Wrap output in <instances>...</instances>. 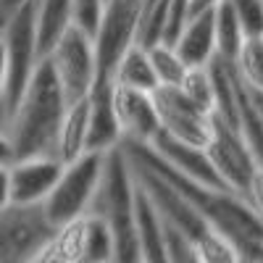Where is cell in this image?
Returning <instances> with one entry per match:
<instances>
[{"label": "cell", "mask_w": 263, "mask_h": 263, "mask_svg": "<svg viewBox=\"0 0 263 263\" xmlns=\"http://www.w3.org/2000/svg\"><path fill=\"white\" fill-rule=\"evenodd\" d=\"M132 192H135V177L126 158L124 145H114L105 153L103 177L98 192L87 211L103 216L114 234V260L135 263L142 260L140 239L135 229V208H132Z\"/></svg>", "instance_id": "277c9868"}, {"label": "cell", "mask_w": 263, "mask_h": 263, "mask_svg": "<svg viewBox=\"0 0 263 263\" xmlns=\"http://www.w3.org/2000/svg\"><path fill=\"white\" fill-rule=\"evenodd\" d=\"M6 79H8V55H6V42L0 40V95L6 90Z\"/></svg>", "instance_id": "1f68e13d"}, {"label": "cell", "mask_w": 263, "mask_h": 263, "mask_svg": "<svg viewBox=\"0 0 263 263\" xmlns=\"http://www.w3.org/2000/svg\"><path fill=\"white\" fill-rule=\"evenodd\" d=\"M11 119H13V114H11V108L6 103V95H0V135H3V137H8Z\"/></svg>", "instance_id": "4dcf8cb0"}, {"label": "cell", "mask_w": 263, "mask_h": 263, "mask_svg": "<svg viewBox=\"0 0 263 263\" xmlns=\"http://www.w3.org/2000/svg\"><path fill=\"white\" fill-rule=\"evenodd\" d=\"M63 174V163L55 156H34L21 158L8 166L11 177V203L16 205H37L50 195L58 177Z\"/></svg>", "instance_id": "4fadbf2b"}, {"label": "cell", "mask_w": 263, "mask_h": 263, "mask_svg": "<svg viewBox=\"0 0 263 263\" xmlns=\"http://www.w3.org/2000/svg\"><path fill=\"white\" fill-rule=\"evenodd\" d=\"M150 145H153V150H156L163 161H168L177 171H182L184 177L200 182V184H205V187L229 190V187L221 182V177L216 174V168H213V163H211V158H208L205 147L182 142V140H177V137L166 135L163 129L156 132V137L150 140Z\"/></svg>", "instance_id": "5bb4252c"}, {"label": "cell", "mask_w": 263, "mask_h": 263, "mask_svg": "<svg viewBox=\"0 0 263 263\" xmlns=\"http://www.w3.org/2000/svg\"><path fill=\"white\" fill-rule=\"evenodd\" d=\"M234 66L239 77L245 79V84L263 90V34L260 37H245L242 48H239Z\"/></svg>", "instance_id": "cb8c5ba5"}, {"label": "cell", "mask_w": 263, "mask_h": 263, "mask_svg": "<svg viewBox=\"0 0 263 263\" xmlns=\"http://www.w3.org/2000/svg\"><path fill=\"white\" fill-rule=\"evenodd\" d=\"M174 50L187 66H205L216 55V27H213V8L192 16L179 40L174 42Z\"/></svg>", "instance_id": "e0dca14e"}, {"label": "cell", "mask_w": 263, "mask_h": 263, "mask_svg": "<svg viewBox=\"0 0 263 263\" xmlns=\"http://www.w3.org/2000/svg\"><path fill=\"white\" fill-rule=\"evenodd\" d=\"M150 95H153V103H156L158 124L166 135L190 145H197V147L208 145L211 129H213L211 111L200 108L192 98L182 92V87H174V84H158Z\"/></svg>", "instance_id": "30bf717a"}, {"label": "cell", "mask_w": 263, "mask_h": 263, "mask_svg": "<svg viewBox=\"0 0 263 263\" xmlns=\"http://www.w3.org/2000/svg\"><path fill=\"white\" fill-rule=\"evenodd\" d=\"M205 153H208L216 174L221 177V182L232 192L242 195L248 200V190H250L258 163L253 158V153L248 150L242 135L216 114H213V129H211V140L205 145Z\"/></svg>", "instance_id": "8fae6325"}, {"label": "cell", "mask_w": 263, "mask_h": 263, "mask_svg": "<svg viewBox=\"0 0 263 263\" xmlns=\"http://www.w3.org/2000/svg\"><path fill=\"white\" fill-rule=\"evenodd\" d=\"M55 227L45 218L42 203L0 208V263L37 260L40 250L48 245Z\"/></svg>", "instance_id": "9c48e42d"}, {"label": "cell", "mask_w": 263, "mask_h": 263, "mask_svg": "<svg viewBox=\"0 0 263 263\" xmlns=\"http://www.w3.org/2000/svg\"><path fill=\"white\" fill-rule=\"evenodd\" d=\"M27 0H0V29H3L6 24H8V18L24 6Z\"/></svg>", "instance_id": "f546056e"}, {"label": "cell", "mask_w": 263, "mask_h": 263, "mask_svg": "<svg viewBox=\"0 0 263 263\" xmlns=\"http://www.w3.org/2000/svg\"><path fill=\"white\" fill-rule=\"evenodd\" d=\"M234 95H237V132L242 135L248 150L253 153L258 168H263V119L258 114V108L253 105L250 90L245 79L239 77V71H234Z\"/></svg>", "instance_id": "d6986e66"}, {"label": "cell", "mask_w": 263, "mask_h": 263, "mask_svg": "<svg viewBox=\"0 0 263 263\" xmlns=\"http://www.w3.org/2000/svg\"><path fill=\"white\" fill-rule=\"evenodd\" d=\"M248 90H250L253 105L258 108V114H260V119H263V90H255V87H250V84H248Z\"/></svg>", "instance_id": "e575fe53"}, {"label": "cell", "mask_w": 263, "mask_h": 263, "mask_svg": "<svg viewBox=\"0 0 263 263\" xmlns=\"http://www.w3.org/2000/svg\"><path fill=\"white\" fill-rule=\"evenodd\" d=\"M0 40H3V29H0Z\"/></svg>", "instance_id": "d590c367"}, {"label": "cell", "mask_w": 263, "mask_h": 263, "mask_svg": "<svg viewBox=\"0 0 263 263\" xmlns=\"http://www.w3.org/2000/svg\"><path fill=\"white\" fill-rule=\"evenodd\" d=\"M248 203L263 218V168H255V174H253V182H250V190H248Z\"/></svg>", "instance_id": "83f0119b"}, {"label": "cell", "mask_w": 263, "mask_h": 263, "mask_svg": "<svg viewBox=\"0 0 263 263\" xmlns=\"http://www.w3.org/2000/svg\"><path fill=\"white\" fill-rule=\"evenodd\" d=\"M213 27H216V53L227 61H234L245 42V34L232 0H218L213 6Z\"/></svg>", "instance_id": "7402d4cb"}, {"label": "cell", "mask_w": 263, "mask_h": 263, "mask_svg": "<svg viewBox=\"0 0 263 263\" xmlns=\"http://www.w3.org/2000/svg\"><path fill=\"white\" fill-rule=\"evenodd\" d=\"M218 3V0H187V6H190V18L197 16V13H203L208 8H213Z\"/></svg>", "instance_id": "d6a6232c"}, {"label": "cell", "mask_w": 263, "mask_h": 263, "mask_svg": "<svg viewBox=\"0 0 263 263\" xmlns=\"http://www.w3.org/2000/svg\"><path fill=\"white\" fill-rule=\"evenodd\" d=\"M103 8H105L103 0H74V6H71V21L95 37L98 29H100Z\"/></svg>", "instance_id": "4316f807"}, {"label": "cell", "mask_w": 263, "mask_h": 263, "mask_svg": "<svg viewBox=\"0 0 263 263\" xmlns=\"http://www.w3.org/2000/svg\"><path fill=\"white\" fill-rule=\"evenodd\" d=\"M105 153L108 150H84L77 161L63 166V174L58 177L55 187L42 200L45 218L53 227L71 221V218L82 216L90 208L100 184V177H103Z\"/></svg>", "instance_id": "8992f818"}, {"label": "cell", "mask_w": 263, "mask_h": 263, "mask_svg": "<svg viewBox=\"0 0 263 263\" xmlns=\"http://www.w3.org/2000/svg\"><path fill=\"white\" fill-rule=\"evenodd\" d=\"M129 158V156H126ZM135 179L147 190L153 197L161 221H163V245H166V260L182 263V260H205V263H234L239 260L234 245L227 237H221L208 218L197 211L187 197L174 190L161 174H156L150 166L129 158Z\"/></svg>", "instance_id": "7a4b0ae2"}, {"label": "cell", "mask_w": 263, "mask_h": 263, "mask_svg": "<svg viewBox=\"0 0 263 263\" xmlns=\"http://www.w3.org/2000/svg\"><path fill=\"white\" fill-rule=\"evenodd\" d=\"M114 82H95L90 92V124H87V150H111L121 142V129L114 114Z\"/></svg>", "instance_id": "2e32d148"}, {"label": "cell", "mask_w": 263, "mask_h": 263, "mask_svg": "<svg viewBox=\"0 0 263 263\" xmlns=\"http://www.w3.org/2000/svg\"><path fill=\"white\" fill-rule=\"evenodd\" d=\"M103 3H108V0H103Z\"/></svg>", "instance_id": "8d00e7d4"}, {"label": "cell", "mask_w": 263, "mask_h": 263, "mask_svg": "<svg viewBox=\"0 0 263 263\" xmlns=\"http://www.w3.org/2000/svg\"><path fill=\"white\" fill-rule=\"evenodd\" d=\"M66 108L69 105H66L58 77L48 55H42L11 119L8 140L13 147V161L55 156V140Z\"/></svg>", "instance_id": "3957f363"}, {"label": "cell", "mask_w": 263, "mask_h": 263, "mask_svg": "<svg viewBox=\"0 0 263 263\" xmlns=\"http://www.w3.org/2000/svg\"><path fill=\"white\" fill-rule=\"evenodd\" d=\"M74 0H37V50L40 58L48 55L55 40L71 21Z\"/></svg>", "instance_id": "44dd1931"}, {"label": "cell", "mask_w": 263, "mask_h": 263, "mask_svg": "<svg viewBox=\"0 0 263 263\" xmlns=\"http://www.w3.org/2000/svg\"><path fill=\"white\" fill-rule=\"evenodd\" d=\"M114 82L135 87V90H145L153 92L158 87V77L153 71V63L147 58V48L140 42H132V45L121 53L116 69H114Z\"/></svg>", "instance_id": "ffe728a7"}, {"label": "cell", "mask_w": 263, "mask_h": 263, "mask_svg": "<svg viewBox=\"0 0 263 263\" xmlns=\"http://www.w3.org/2000/svg\"><path fill=\"white\" fill-rule=\"evenodd\" d=\"M0 163H13V147L11 140L0 135Z\"/></svg>", "instance_id": "836d02e7"}, {"label": "cell", "mask_w": 263, "mask_h": 263, "mask_svg": "<svg viewBox=\"0 0 263 263\" xmlns=\"http://www.w3.org/2000/svg\"><path fill=\"white\" fill-rule=\"evenodd\" d=\"M132 208H135V229H137V239H140L142 260L145 263H166L161 213H158L156 203H153V197L147 195V190L137 179H135V192H132Z\"/></svg>", "instance_id": "9a60e30c"}, {"label": "cell", "mask_w": 263, "mask_h": 263, "mask_svg": "<svg viewBox=\"0 0 263 263\" xmlns=\"http://www.w3.org/2000/svg\"><path fill=\"white\" fill-rule=\"evenodd\" d=\"M111 100H114V114H116L119 129H121V140L150 142L156 137L161 124H158L156 103H153L150 92L114 82Z\"/></svg>", "instance_id": "7c38bea8"}, {"label": "cell", "mask_w": 263, "mask_h": 263, "mask_svg": "<svg viewBox=\"0 0 263 263\" xmlns=\"http://www.w3.org/2000/svg\"><path fill=\"white\" fill-rule=\"evenodd\" d=\"M147 58L153 63V71H156V77H158V84L179 87L187 69H190V66L179 58V53L174 50V45H168V42H163V40L147 45Z\"/></svg>", "instance_id": "603a6c76"}, {"label": "cell", "mask_w": 263, "mask_h": 263, "mask_svg": "<svg viewBox=\"0 0 263 263\" xmlns=\"http://www.w3.org/2000/svg\"><path fill=\"white\" fill-rule=\"evenodd\" d=\"M179 87L187 98H192L200 108L213 114V82L208 74V66H190Z\"/></svg>", "instance_id": "d4e9b609"}, {"label": "cell", "mask_w": 263, "mask_h": 263, "mask_svg": "<svg viewBox=\"0 0 263 263\" xmlns=\"http://www.w3.org/2000/svg\"><path fill=\"white\" fill-rule=\"evenodd\" d=\"M245 37L263 34V0H232Z\"/></svg>", "instance_id": "484cf974"}, {"label": "cell", "mask_w": 263, "mask_h": 263, "mask_svg": "<svg viewBox=\"0 0 263 263\" xmlns=\"http://www.w3.org/2000/svg\"><path fill=\"white\" fill-rule=\"evenodd\" d=\"M42 263H108L114 260V234L103 216L84 211L55 227L48 245L40 250Z\"/></svg>", "instance_id": "5b68a950"}, {"label": "cell", "mask_w": 263, "mask_h": 263, "mask_svg": "<svg viewBox=\"0 0 263 263\" xmlns=\"http://www.w3.org/2000/svg\"><path fill=\"white\" fill-rule=\"evenodd\" d=\"M121 145H124L129 158H135V161L150 166L156 174H161V177L174 190H179L187 200L208 218V224L234 245L239 260H260V250H263V218L255 213V208L245 200L242 195H237L232 190L205 187L200 182L184 177V174L177 171L168 161H163L158 153L153 150L150 142L121 140Z\"/></svg>", "instance_id": "6da1fadb"}, {"label": "cell", "mask_w": 263, "mask_h": 263, "mask_svg": "<svg viewBox=\"0 0 263 263\" xmlns=\"http://www.w3.org/2000/svg\"><path fill=\"white\" fill-rule=\"evenodd\" d=\"M3 42L8 55V79H6V103L11 114L24 95L27 84L32 79L34 66L40 63L37 50V0H27L3 27Z\"/></svg>", "instance_id": "ba28073f"}, {"label": "cell", "mask_w": 263, "mask_h": 263, "mask_svg": "<svg viewBox=\"0 0 263 263\" xmlns=\"http://www.w3.org/2000/svg\"><path fill=\"white\" fill-rule=\"evenodd\" d=\"M11 163H0V208L11 203V177H8Z\"/></svg>", "instance_id": "f1b7e54d"}, {"label": "cell", "mask_w": 263, "mask_h": 263, "mask_svg": "<svg viewBox=\"0 0 263 263\" xmlns=\"http://www.w3.org/2000/svg\"><path fill=\"white\" fill-rule=\"evenodd\" d=\"M87 124H90V95L71 103L63 114L55 140V158L63 166L77 161L87 150Z\"/></svg>", "instance_id": "ac0fdd59"}, {"label": "cell", "mask_w": 263, "mask_h": 263, "mask_svg": "<svg viewBox=\"0 0 263 263\" xmlns=\"http://www.w3.org/2000/svg\"><path fill=\"white\" fill-rule=\"evenodd\" d=\"M48 61L58 77L66 105L92 92V84L98 79V50H95V37L87 29L69 21L61 37L55 40V45L50 48Z\"/></svg>", "instance_id": "52a82bcc"}]
</instances>
